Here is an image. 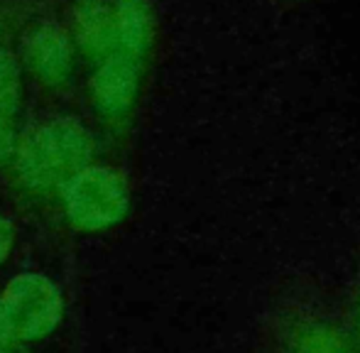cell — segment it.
Returning <instances> with one entry per match:
<instances>
[{"label":"cell","instance_id":"10","mask_svg":"<svg viewBox=\"0 0 360 353\" xmlns=\"http://www.w3.org/2000/svg\"><path fill=\"white\" fill-rule=\"evenodd\" d=\"M15 248V226L8 216L0 214V267L10 260Z\"/></svg>","mask_w":360,"mask_h":353},{"label":"cell","instance_id":"12","mask_svg":"<svg viewBox=\"0 0 360 353\" xmlns=\"http://www.w3.org/2000/svg\"><path fill=\"white\" fill-rule=\"evenodd\" d=\"M0 353H15V351H8V349H3V346H0Z\"/></svg>","mask_w":360,"mask_h":353},{"label":"cell","instance_id":"1","mask_svg":"<svg viewBox=\"0 0 360 353\" xmlns=\"http://www.w3.org/2000/svg\"><path fill=\"white\" fill-rule=\"evenodd\" d=\"M96 162V138L74 115H54L30 125L5 169L15 194L34 204L59 201L62 189Z\"/></svg>","mask_w":360,"mask_h":353},{"label":"cell","instance_id":"8","mask_svg":"<svg viewBox=\"0 0 360 353\" xmlns=\"http://www.w3.org/2000/svg\"><path fill=\"white\" fill-rule=\"evenodd\" d=\"M22 64L20 57L8 47H0V110L10 118L18 120L20 108H22Z\"/></svg>","mask_w":360,"mask_h":353},{"label":"cell","instance_id":"6","mask_svg":"<svg viewBox=\"0 0 360 353\" xmlns=\"http://www.w3.org/2000/svg\"><path fill=\"white\" fill-rule=\"evenodd\" d=\"M72 39L79 54L91 62H103L115 54L113 0H74Z\"/></svg>","mask_w":360,"mask_h":353},{"label":"cell","instance_id":"3","mask_svg":"<svg viewBox=\"0 0 360 353\" xmlns=\"http://www.w3.org/2000/svg\"><path fill=\"white\" fill-rule=\"evenodd\" d=\"M0 304L20 346L44 341L64 321V295L42 272H22L5 282Z\"/></svg>","mask_w":360,"mask_h":353},{"label":"cell","instance_id":"5","mask_svg":"<svg viewBox=\"0 0 360 353\" xmlns=\"http://www.w3.org/2000/svg\"><path fill=\"white\" fill-rule=\"evenodd\" d=\"M20 64L39 86L49 91L64 89L72 82L76 64V47L69 30L57 23L32 27L22 39Z\"/></svg>","mask_w":360,"mask_h":353},{"label":"cell","instance_id":"11","mask_svg":"<svg viewBox=\"0 0 360 353\" xmlns=\"http://www.w3.org/2000/svg\"><path fill=\"white\" fill-rule=\"evenodd\" d=\"M0 346L8 351H15V353L20 351V344H18V339H15L13 329H10V321L3 312V304H0Z\"/></svg>","mask_w":360,"mask_h":353},{"label":"cell","instance_id":"2","mask_svg":"<svg viewBox=\"0 0 360 353\" xmlns=\"http://www.w3.org/2000/svg\"><path fill=\"white\" fill-rule=\"evenodd\" d=\"M57 204L74 231L103 233L128 216L130 189L120 169L94 162L64 186Z\"/></svg>","mask_w":360,"mask_h":353},{"label":"cell","instance_id":"4","mask_svg":"<svg viewBox=\"0 0 360 353\" xmlns=\"http://www.w3.org/2000/svg\"><path fill=\"white\" fill-rule=\"evenodd\" d=\"M140 94V62L128 54H110L96 64L89 82L91 108L105 125L128 120Z\"/></svg>","mask_w":360,"mask_h":353},{"label":"cell","instance_id":"7","mask_svg":"<svg viewBox=\"0 0 360 353\" xmlns=\"http://www.w3.org/2000/svg\"><path fill=\"white\" fill-rule=\"evenodd\" d=\"M115 52L140 59L147 44V8L145 0H113Z\"/></svg>","mask_w":360,"mask_h":353},{"label":"cell","instance_id":"9","mask_svg":"<svg viewBox=\"0 0 360 353\" xmlns=\"http://www.w3.org/2000/svg\"><path fill=\"white\" fill-rule=\"evenodd\" d=\"M18 138H20L18 120L0 110V169L10 167V160H13L15 148H18Z\"/></svg>","mask_w":360,"mask_h":353}]
</instances>
